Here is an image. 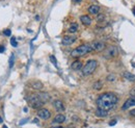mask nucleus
Wrapping results in <instances>:
<instances>
[{"mask_svg": "<svg viewBox=\"0 0 135 128\" xmlns=\"http://www.w3.org/2000/svg\"><path fill=\"white\" fill-rule=\"evenodd\" d=\"M117 101H118V99L114 94L105 93V94H102L97 99V105L99 108H102V109H105L108 111L114 107Z\"/></svg>", "mask_w": 135, "mask_h": 128, "instance_id": "1", "label": "nucleus"}, {"mask_svg": "<svg viewBox=\"0 0 135 128\" xmlns=\"http://www.w3.org/2000/svg\"><path fill=\"white\" fill-rule=\"evenodd\" d=\"M91 51H93V48H91L90 44H83V45H80L77 48H75L74 50L71 52V56H72V57H80V56L85 55L86 53L91 52Z\"/></svg>", "mask_w": 135, "mask_h": 128, "instance_id": "2", "label": "nucleus"}, {"mask_svg": "<svg viewBox=\"0 0 135 128\" xmlns=\"http://www.w3.org/2000/svg\"><path fill=\"white\" fill-rule=\"evenodd\" d=\"M98 67V62L97 60H94V59H90L88 60L85 65L82 67V74L84 76H88L90 74H93L95 72V70L97 69Z\"/></svg>", "mask_w": 135, "mask_h": 128, "instance_id": "3", "label": "nucleus"}, {"mask_svg": "<svg viewBox=\"0 0 135 128\" xmlns=\"http://www.w3.org/2000/svg\"><path fill=\"white\" fill-rule=\"evenodd\" d=\"M27 102L29 104L32 108L34 109H38V108H41L43 105L45 104V102L42 100L41 97L39 95H30L29 97L27 98Z\"/></svg>", "mask_w": 135, "mask_h": 128, "instance_id": "4", "label": "nucleus"}, {"mask_svg": "<svg viewBox=\"0 0 135 128\" xmlns=\"http://www.w3.org/2000/svg\"><path fill=\"white\" fill-rule=\"evenodd\" d=\"M90 46L93 48V50H96V51H102L105 48V44L100 41H95L93 43H90Z\"/></svg>", "mask_w": 135, "mask_h": 128, "instance_id": "5", "label": "nucleus"}, {"mask_svg": "<svg viewBox=\"0 0 135 128\" xmlns=\"http://www.w3.org/2000/svg\"><path fill=\"white\" fill-rule=\"evenodd\" d=\"M38 116L42 119V120H48L51 117V112L49 111L47 108H41L38 111Z\"/></svg>", "mask_w": 135, "mask_h": 128, "instance_id": "6", "label": "nucleus"}, {"mask_svg": "<svg viewBox=\"0 0 135 128\" xmlns=\"http://www.w3.org/2000/svg\"><path fill=\"white\" fill-rule=\"evenodd\" d=\"M117 54V50H116V48L115 47H113V46H110L107 50L105 51V57L106 58H112L113 56H115Z\"/></svg>", "mask_w": 135, "mask_h": 128, "instance_id": "7", "label": "nucleus"}, {"mask_svg": "<svg viewBox=\"0 0 135 128\" xmlns=\"http://www.w3.org/2000/svg\"><path fill=\"white\" fill-rule=\"evenodd\" d=\"M75 41H76V37H75V35H66V37L62 38L61 43H62V45L68 46V45L73 44Z\"/></svg>", "mask_w": 135, "mask_h": 128, "instance_id": "8", "label": "nucleus"}, {"mask_svg": "<svg viewBox=\"0 0 135 128\" xmlns=\"http://www.w3.org/2000/svg\"><path fill=\"white\" fill-rule=\"evenodd\" d=\"M134 105H135V97H134V98H129V99H128V100L124 103L122 109H123V110H126V109L130 108L131 106H134Z\"/></svg>", "mask_w": 135, "mask_h": 128, "instance_id": "9", "label": "nucleus"}, {"mask_svg": "<svg viewBox=\"0 0 135 128\" xmlns=\"http://www.w3.org/2000/svg\"><path fill=\"white\" fill-rule=\"evenodd\" d=\"M53 105H54L55 109L57 110V111H63V110L66 109L65 108V105H63V103L61 102V100H55L54 103H53Z\"/></svg>", "mask_w": 135, "mask_h": 128, "instance_id": "10", "label": "nucleus"}, {"mask_svg": "<svg viewBox=\"0 0 135 128\" xmlns=\"http://www.w3.org/2000/svg\"><path fill=\"white\" fill-rule=\"evenodd\" d=\"M87 11H88V13L89 14H91V15H98L99 14V12H100V6L99 5H90L89 8L87 9Z\"/></svg>", "mask_w": 135, "mask_h": 128, "instance_id": "11", "label": "nucleus"}, {"mask_svg": "<svg viewBox=\"0 0 135 128\" xmlns=\"http://www.w3.org/2000/svg\"><path fill=\"white\" fill-rule=\"evenodd\" d=\"M80 21H81V23H82L83 25H85V26H88V25L91 24V19H90L88 16H86V15L81 16V17H80Z\"/></svg>", "mask_w": 135, "mask_h": 128, "instance_id": "12", "label": "nucleus"}, {"mask_svg": "<svg viewBox=\"0 0 135 128\" xmlns=\"http://www.w3.org/2000/svg\"><path fill=\"white\" fill-rule=\"evenodd\" d=\"M107 110H105V109H102V108H98L96 110V116L99 117V118H105L106 116H107Z\"/></svg>", "mask_w": 135, "mask_h": 128, "instance_id": "13", "label": "nucleus"}, {"mask_svg": "<svg viewBox=\"0 0 135 128\" xmlns=\"http://www.w3.org/2000/svg\"><path fill=\"white\" fill-rule=\"evenodd\" d=\"M66 121V117L63 116V115H57V116H55V118L53 119V123H63Z\"/></svg>", "mask_w": 135, "mask_h": 128, "instance_id": "14", "label": "nucleus"}, {"mask_svg": "<svg viewBox=\"0 0 135 128\" xmlns=\"http://www.w3.org/2000/svg\"><path fill=\"white\" fill-rule=\"evenodd\" d=\"M71 68H72L73 70H80L82 68V62L80 60H75L74 62H72Z\"/></svg>", "mask_w": 135, "mask_h": 128, "instance_id": "15", "label": "nucleus"}, {"mask_svg": "<svg viewBox=\"0 0 135 128\" xmlns=\"http://www.w3.org/2000/svg\"><path fill=\"white\" fill-rule=\"evenodd\" d=\"M124 77L126 78V79L130 80V81H135V75H133L132 73L125 72V73H124Z\"/></svg>", "mask_w": 135, "mask_h": 128, "instance_id": "16", "label": "nucleus"}, {"mask_svg": "<svg viewBox=\"0 0 135 128\" xmlns=\"http://www.w3.org/2000/svg\"><path fill=\"white\" fill-rule=\"evenodd\" d=\"M38 95L41 97V99H42V100L44 101V102H47V101L50 100V96H49L47 93H39Z\"/></svg>", "mask_w": 135, "mask_h": 128, "instance_id": "17", "label": "nucleus"}, {"mask_svg": "<svg viewBox=\"0 0 135 128\" xmlns=\"http://www.w3.org/2000/svg\"><path fill=\"white\" fill-rule=\"evenodd\" d=\"M77 30H78V24H76V23L71 24V26H70V28H69V31L72 32V33H74V32H76Z\"/></svg>", "mask_w": 135, "mask_h": 128, "instance_id": "18", "label": "nucleus"}, {"mask_svg": "<svg viewBox=\"0 0 135 128\" xmlns=\"http://www.w3.org/2000/svg\"><path fill=\"white\" fill-rule=\"evenodd\" d=\"M31 87L34 89V90H41V89H43V83H41V82H33V83H31Z\"/></svg>", "mask_w": 135, "mask_h": 128, "instance_id": "19", "label": "nucleus"}, {"mask_svg": "<svg viewBox=\"0 0 135 128\" xmlns=\"http://www.w3.org/2000/svg\"><path fill=\"white\" fill-rule=\"evenodd\" d=\"M102 87H103V83H102L101 81H97V82H95V84H94V89H95V90H101Z\"/></svg>", "mask_w": 135, "mask_h": 128, "instance_id": "20", "label": "nucleus"}, {"mask_svg": "<svg viewBox=\"0 0 135 128\" xmlns=\"http://www.w3.org/2000/svg\"><path fill=\"white\" fill-rule=\"evenodd\" d=\"M11 44H12L13 47H17V46H18V43H17V40H16L15 37H12V39H11Z\"/></svg>", "mask_w": 135, "mask_h": 128, "instance_id": "21", "label": "nucleus"}, {"mask_svg": "<svg viewBox=\"0 0 135 128\" xmlns=\"http://www.w3.org/2000/svg\"><path fill=\"white\" fill-rule=\"evenodd\" d=\"M50 60H51V62L53 63V65H54L55 67H57V61H56V58H55V56L51 55V56H50Z\"/></svg>", "mask_w": 135, "mask_h": 128, "instance_id": "22", "label": "nucleus"}, {"mask_svg": "<svg viewBox=\"0 0 135 128\" xmlns=\"http://www.w3.org/2000/svg\"><path fill=\"white\" fill-rule=\"evenodd\" d=\"M104 20H105V16L104 15H102V14H101V15H98V17H97L98 22H101V21H104Z\"/></svg>", "mask_w": 135, "mask_h": 128, "instance_id": "23", "label": "nucleus"}, {"mask_svg": "<svg viewBox=\"0 0 135 128\" xmlns=\"http://www.w3.org/2000/svg\"><path fill=\"white\" fill-rule=\"evenodd\" d=\"M14 54H12L11 55V57H10V68H13V66H14Z\"/></svg>", "mask_w": 135, "mask_h": 128, "instance_id": "24", "label": "nucleus"}, {"mask_svg": "<svg viewBox=\"0 0 135 128\" xmlns=\"http://www.w3.org/2000/svg\"><path fill=\"white\" fill-rule=\"evenodd\" d=\"M3 33H4V35H6V37H10V35L12 34V30L11 29H4Z\"/></svg>", "mask_w": 135, "mask_h": 128, "instance_id": "25", "label": "nucleus"}, {"mask_svg": "<svg viewBox=\"0 0 135 128\" xmlns=\"http://www.w3.org/2000/svg\"><path fill=\"white\" fill-rule=\"evenodd\" d=\"M107 79H108L109 81H112V80H114V79H115V76L111 74V75H109V76L107 77Z\"/></svg>", "mask_w": 135, "mask_h": 128, "instance_id": "26", "label": "nucleus"}, {"mask_svg": "<svg viewBox=\"0 0 135 128\" xmlns=\"http://www.w3.org/2000/svg\"><path fill=\"white\" fill-rule=\"evenodd\" d=\"M26 122H28V119H24V120H22V121H20L19 125H24Z\"/></svg>", "mask_w": 135, "mask_h": 128, "instance_id": "27", "label": "nucleus"}, {"mask_svg": "<svg viewBox=\"0 0 135 128\" xmlns=\"http://www.w3.org/2000/svg\"><path fill=\"white\" fill-rule=\"evenodd\" d=\"M4 50H5V48H4V46H2V45H0V53H3V52H4Z\"/></svg>", "mask_w": 135, "mask_h": 128, "instance_id": "28", "label": "nucleus"}, {"mask_svg": "<svg viewBox=\"0 0 135 128\" xmlns=\"http://www.w3.org/2000/svg\"><path fill=\"white\" fill-rule=\"evenodd\" d=\"M115 124H116V120H113V121H111V122L109 123V125H110V126H114Z\"/></svg>", "mask_w": 135, "mask_h": 128, "instance_id": "29", "label": "nucleus"}, {"mask_svg": "<svg viewBox=\"0 0 135 128\" xmlns=\"http://www.w3.org/2000/svg\"><path fill=\"white\" fill-rule=\"evenodd\" d=\"M130 115H131V116H133V117H135V108H134V109H132V110L130 111Z\"/></svg>", "mask_w": 135, "mask_h": 128, "instance_id": "30", "label": "nucleus"}, {"mask_svg": "<svg viewBox=\"0 0 135 128\" xmlns=\"http://www.w3.org/2000/svg\"><path fill=\"white\" fill-rule=\"evenodd\" d=\"M131 95H132L133 97H135V88H134V89L131 91Z\"/></svg>", "mask_w": 135, "mask_h": 128, "instance_id": "31", "label": "nucleus"}, {"mask_svg": "<svg viewBox=\"0 0 135 128\" xmlns=\"http://www.w3.org/2000/svg\"><path fill=\"white\" fill-rule=\"evenodd\" d=\"M73 1H74L75 3H80V2L82 1V0H73Z\"/></svg>", "mask_w": 135, "mask_h": 128, "instance_id": "32", "label": "nucleus"}, {"mask_svg": "<svg viewBox=\"0 0 135 128\" xmlns=\"http://www.w3.org/2000/svg\"><path fill=\"white\" fill-rule=\"evenodd\" d=\"M33 122H34V123H39V120H38V119H34Z\"/></svg>", "mask_w": 135, "mask_h": 128, "instance_id": "33", "label": "nucleus"}, {"mask_svg": "<svg viewBox=\"0 0 135 128\" xmlns=\"http://www.w3.org/2000/svg\"><path fill=\"white\" fill-rule=\"evenodd\" d=\"M133 15H134V16H135V8H134V9H133Z\"/></svg>", "mask_w": 135, "mask_h": 128, "instance_id": "34", "label": "nucleus"}, {"mask_svg": "<svg viewBox=\"0 0 135 128\" xmlns=\"http://www.w3.org/2000/svg\"><path fill=\"white\" fill-rule=\"evenodd\" d=\"M2 128H8V126H6V125H3V126H2Z\"/></svg>", "mask_w": 135, "mask_h": 128, "instance_id": "35", "label": "nucleus"}, {"mask_svg": "<svg viewBox=\"0 0 135 128\" xmlns=\"http://www.w3.org/2000/svg\"><path fill=\"white\" fill-rule=\"evenodd\" d=\"M0 123H2V118L0 117Z\"/></svg>", "mask_w": 135, "mask_h": 128, "instance_id": "36", "label": "nucleus"}, {"mask_svg": "<svg viewBox=\"0 0 135 128\" xmlns=\"http://www.w3.org/2000/svg\"><path fill=\"white\" fill-rule=\"evenodd\" d=\"M52 128H62V127H60V126H59V127H52Z\"/></svg>", "mask_w": 135, "mask_h": 128, "instance_id": "37", "label": "nucleus"}]
</instances>
